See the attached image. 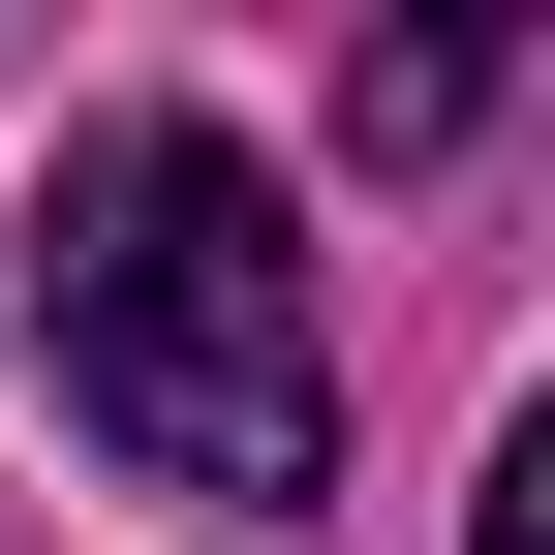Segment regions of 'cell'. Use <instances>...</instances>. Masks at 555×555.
<instances>
[{"label":"cell","mask_w":555,"mask_h":555,"mask_svg":"<svg viewBox=\"0 0 555 555\" xmlns=\"http://www.w3.org/2000/svg\"><path fill=\"white\" fill-rule=\"evenodd\" d=\"M31 339H62V433H93L124 494H217V525H309V494H339L309 217H278L185 93L62 124V185H31Z\"/></svg>","instance_id":"1"},{"label":"cell","mask_w":555,"mask_h":555,"mask_svg":"<svg viewBox=\"0 0 555 555\" xmlns=\"http://www.w3.org/2000/svg\"><path fill=\"white\" fill-rule=\"evenodd\" d=\"M339 124H371V155H463V124H494V31H371V93H339Z\"/></svg>","instance_id":"2"}]
</instances>
